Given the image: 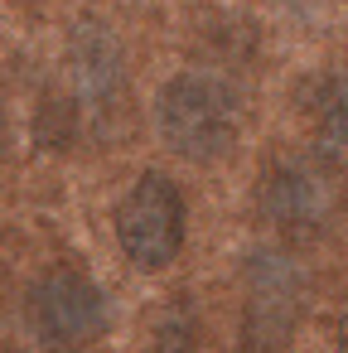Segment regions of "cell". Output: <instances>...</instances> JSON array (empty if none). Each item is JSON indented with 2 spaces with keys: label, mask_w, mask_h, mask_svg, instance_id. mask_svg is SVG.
<instances>
[{
  "label": "cell",
  "mask_w": 348,
  "mask_h": 353,
  "mask_svg": "<svg viewBox=\"0 0 348 353\" xmlns=\"http://www.w3.org/2000/svg\"><path fill=\"white\" fill-rule=\"evenodd\" d=\"M155 126L184 160H223L242 136V102L213 73H174L155 97Z\"/></svg>",
  "instance_id": "obj_1"
},
{
  "label": "cell",
  "mask_w": 348,
  "mask_h": 353,
  "mask_svg": "<svg viewBox=\"0 0 348 353\" xmlns=\"http://www.w3.org/2000/svg\"><path fill=\"white\" fill-rule=\"evenodd\" d=\"M68 73H73V88L83 102L92 107H116L121 92H126V54H121V39L116 30L97 25V20H83L68 39Z\"/></svg>",
  "instance_id": "obj_6"
},
{
  "label": "cell",
  "mask_w": 348,
  "mask_h": 353,
  "mask_svg": "<svg viewBox=\"0 0 348 353\" xmlns=\"http://www.w3.org/2000/svg\"><path fill=\"white\" fill-rule=\"evenodd\" d=\"M184 228H189V208L179 184L160 170L136 174V184L116 203V242L126 261L141 271H165L184 247Z\"/></svg>",
  "instance_id": "obj_2"
},
{
  "label": "cell",
  "mask_w": 348,
  "mask_h": 353,
  "mask_svg": "<svg viewBox=\"0 0 348 353\" xmlns=\"http://www.w3.org/2000/svg\"><path fill=\"white\" fill-rule=\"evenodd\" d=\"M338 203L334 174L314 155H285L276 160L256 184V213L280 232H314Z\"/></svg>",
  "instance_id": "obj_5"
},
{
  "label": "cell",
  "mask_w": 348,
  "mask_h": 353,
  "mask_svg": "<svg viewBox=\"0 0 348 353\" xmlns=\"http://www.w3.org/2000/svg\"><path fill=\"white\" fill-rule=\"evenodd\" d=\"M107 319L112 310H107L102 285L78 266H49L30 285V329L54 353L88 348L92 339H102Z\"/></svg>",
  "instance_id": "obj_3"
},
{
  "label": "cell",
  "mask_w": 348,
  "mask_h": 353,
  "mask_svg": "<svg viewBox=\"0 0 348 353\" xmlns=\"http://www.w3.org/2000/svg\"><path fill=\"white\" fill-rule=\"evenodd\" d=\"M150 353H203V329H198L194 310H184V305L165 310L160 324H155Z\"/></svg>",
  "instance_id": "obj_8"
},
{
  "label": "cell",
  "mask_w": 348,
  "mask_h": 353,
  "mask_svg": "<svg viewBox=\"0 0 348 353\" xmlns=\"http://www.w3.org/2000/svg\"><path fill=\"white\" fill-rule=\"evenodd\" d=\"M305 314V276L285 252L247 256V305H242V353H285Z\"/></svg>",
  "instance_id": "obj_4"
},
{
  "label": "cell",
  "mask_w": 348,
  "mask_h": 353,
  "mask_svg": "<svg viewBox=\"0 0 348 353\" xmlns=\"http://www.w3.org/2000/svg\"><path fill=\"white\" fill-rule=\"evenodd\" d=\"M78 126H83V112L73 97H49L39 112H34V141L54 155H63L73 141H78Z\"/></svg>",
  "instance_id": "obj_7"
},
{
  "label": "cell",
  "mask_w": 348,
  "mask_h": 353,
  "mask_svg": "<svg viewBox=\"0 0 348 353\" xmlns=\"http://www.w3.org/2000/svg\"><path fill=\"white\" fill-rule=\"evenodd\" d=\"M338 353H348V314H343V324H338Z\"/></svg>",
  "instance_id": "obj_10"
},
{
  "label": "cell",
  "mask_w": 348,
  "mask_h": 353,
  "mask_svg": "<svg viewBox=\"0 0 348 353\" xmlns=\"http://www.w3.org/2000/svg\"><path fill=\"white\" fill-rule=\"evenodd\" d=\"M314 117H319V136L329 145H348V73L324 83V92L314 102Z\"/></svg>",
  "instance_id": "obj_9"
}]
</instances>
